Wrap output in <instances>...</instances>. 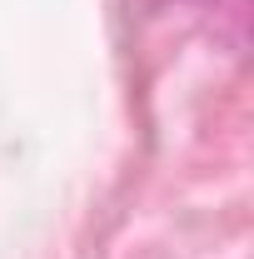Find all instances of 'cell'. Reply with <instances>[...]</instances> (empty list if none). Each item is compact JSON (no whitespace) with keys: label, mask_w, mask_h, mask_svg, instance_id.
Returning a JSON list of instances; mask_svg holds the SVG:
<instances>
[]
</instances>
